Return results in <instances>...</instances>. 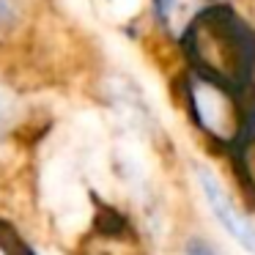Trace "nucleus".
Returning <instances> with one entry per match:
<instances>
[{"label":"nucleus","instance_id":"nucleus-6","mask_svg":"<svg viewBox=\"0 0 255 255\" xmlns=\"http://www.w3.org/2000/svg\"><path fill=\"white\" fill-rule=\"evenodd\" d=\"M0 255H28V250L22 247V242L3 225H0Z\"/></svg>","mask_w":255,"mask_h":255},{"label":"nucleus","instance_id":"nucleus-7","mask_svg":"<svg viewBox=\"0 0 255 255\" xmlns=\"http://www.w3.org/2000/svg\"><path fill=\"white\" fill-rule=\"evenodd\" d=\"M187 255H214V253H211L209 244H203V242H189Z\"/></svg>","mask_w":255,"mask_h":255},{"label":"nucleus","instance_id":"nucleus-1","mask_svg":"<svg viewBox=\"0 0 255 255\" xmlns=\"http://www.w3.org/2000/svg\"><path fill=\"white\" fill-rule=\"evenodd\" d=\"M198 74L239 91L255 74V30L228 3H209L181 33Z\"/></svg>","mask_w":255,"mask_h":255},{"label":"nucleus","instance_id":"nucleus-5","mask_svg":"<svg viewBox=\"0 0 255 255\" xmlns=\"http://www.w3.org/2000/svg\"><path fill=\"white\" fill-rule=\"evenodd\" d=\"M17 19H19L17 0H0V33H8L17 25Z\"/></svg>","mask_w":255,"mask_h":255},{"label":"nucleus","instance_id":"nucleus-4","mask_svg":"<svg viewBox=\"0 0 255 255\" xmlns=\"http://www.w3.org/2000/svg\"><path fill=\"white\" fill-rule=\"evenodd\" d=\"M211 0H156L159 19L176 33H184L187 25L209 6Z\"/></svg>","mask_w":255,"mask_h":255},{"label":"nucleus","instance_id":"nucleus-3","mask_svg":"<svg viewBox=\"0 0 255 255\" xmlns=\"http://www.w3.org/2000/svg\"><path fill=\"white\" fill-rule=\"evenodd\" d=\"M198 181H200V189H203V195H206V200H209L211 211H214V217L225 225V231L231 233L242 247H247L250 253H255V228H250L247 222L236 214V209H233V203L228 200L222 184L214 178V173L206 170V167H200V170H198Z\"/></svg>","mask_w":255,"mask_h":255},{"label":"nucleus","instance_id":"nucleus-2","mask_svg":"<svg viewBox=\"0 0 255 255\" xmlns=\"http://www.w3.org/2000/svg\"><path fill=\"white\" fill-rule=\"evenodd\" d=\"M187 99L198 127L220 143H236L242 137V110L231 88L192 72L187 80Z\"/></svg>","mask_w":255,"mask_h":255},{"label":"nucleus","instance_id":"nucleus-8","mask_svg":"<svg viewBox=\"0 0 255 255\" xmlns=\"http://www.w3.org/2000/svg\"><path fill=\"white\" fill-rule=\"evenodd\" d=\"M0 129H3V102H0Z\"/></svg>","mask_w":255,"mask_h":255}]
</instances>
